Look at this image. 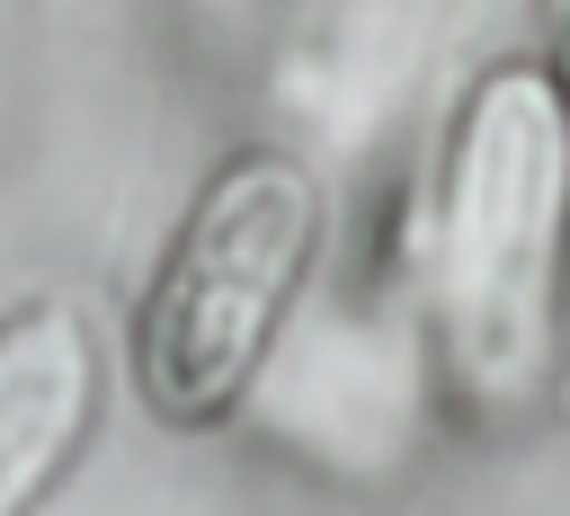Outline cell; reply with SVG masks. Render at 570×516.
Masks as SVG:
<instances>
[{
    "label": "cell",
    "mask_w": 570,
    "mask_h": 516,
    "mask_svg": "<svg viewBox=\"0 0 570 516\" xmlns=\"http://www.w3.org/2000/svg\"><path fill=\"white\" fill-rule=\"evenodd\" d=\"M552 36H561V71H570V0H552Z\"/></svg>",
    "instance_id": "4"
},
{
    "label": "cell",
    "mask_w": 570,
    "mask_h": 516,
    "mask_svg": "<svg viewBox=\"0 0 570 516\" xmlns=\"http://www.w3.org/2000/svg\"><path fill=\"white\" fill-rule=\"evenodd\" d=\"M98 400V356L71 311L36 302L0 320V516H27L80 454Z\"/></svg>",
    "instance_id": "3"
},
{
    "label": "cell",
    "mask_w": 570,
    "mask_h": 516,
    "mask_svg": "<svg viewBox=\"0 0 570 516\" xmlns=\"http://www.w3.org/2000/svg\"><path fill=\"white\" fill-rule=\"evenodd\" d=\"M561 222H570V116H561L552 71L508 62L463 107L445 231H436L445 356L481 409L534 400L552 365Z\"/></svg>",
    "instance_id": "1"
},
{
    "label": "cell",
    "mask_w": 570,
    "mask_h": 516,
    "mask_svg": "<svg viewBox=\"0 0 570 516\" xmlns=\"http://www.w3.org/2000/svg\"><path fill=\"white\" fill-rule=\"evenodd\" d=\"M312 240L321 187L294 151H240L205 178L134 320V383L169 427H205L249 391Z\"/></svg>",
    "instance_id": "2"
}]
</instances>
